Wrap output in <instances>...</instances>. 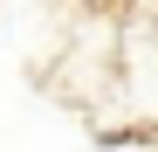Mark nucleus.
Returning <instances> with one entry per match:
<instances>
[]
</instances>
